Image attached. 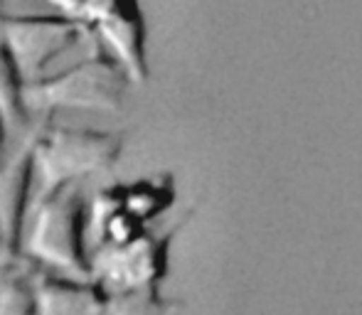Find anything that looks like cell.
<instances>
[{
    "label": "cell",
    "mask_w": 362,
    "mask_h": 315,
    "mask_svg": "<svg viewBox=\"0 0 362 315\" xmlns=\"http://www.w3.org/2000/svg\"><path fill=\"white\" fill-rule=\"evenodd\" d=\"M40 315H104L106 291L96 281H76L40 268Z\"/></svg>",
    "instance_id": "cell-7"
},
{
    "label": "cell",
    "mask_w": 362,
    "mask_h": 315,
    "mask_svg": "<svg viewBox=\"0 0 362 315\" xmlns=\"http://www.w3.org/2000/svg\"><path fill=\"white\" fill-rule=\"evenodd\" d=\"M20 254L0 263V315H40L37 276Z\"/></svg>",
    "instance_id": "cell-8"
},
{
    "label": "cell",
    "mask_w": 362,
    "mask_h": 315,
    "mask_svg": "<svg viewBox=\"0 0 362 315\" xmlns=\"http://www.w3.org/2000/svg\"><path fill=\"white\" fill-rule=\"evenodd\" d=\"M129 84L124 69L109 57L81 59L74 67L25 84L28 111H99L114 114L124 106V86Z\"/></svg>",
    "instance_id": "cell-3"
},
{
    "label": "cell",
    "mask_w": 362,
    "mask_h": 315,
    "mask_svg": "<svg viewBox=\"0 0 362 315\" xmlns=\"http://www.w3.org/2000/svg\"><path fill=\"white\" fill-rule=\"evenodd\" d=\"M104 315H158V301L153 288H129V291L106 293Z\"/></svg>",
    "instance_id": "cell-12"
},
{
    "label": "cell",
    "mask_w": 362,
    "mask_h": 315,
    "mask_svg": "<svg viewBox=\"0 0 362 315\" xmlns=\"http://www.w3.org/2000/svg\"><path fill=\"white\" fill-rule=\"evenodd\" d=\"M5 40L10 44L25 84L45 77V69L74 47L86 32L67 15H5Z\"/></svg>",
    "instance_id": "cell-5"
},
{
    "label": "cell",
    "mask_w": 362,
    "mask_h": 315,
    "mask_svg": "<svg viewBox=\"0 0 362 315\" xmlns=\"http://www.w3.org/2000/svg\"><path fill=\"white\" fill-rule=\"evenodd\" d=\"M45 3L57 10L59 15H67V18H72V20H81L86 0H45Z\"/></svg>",
    "instance_id": "cell-13"
},
{
    "label": "cell",
    "mask_w": 362,
    "mask_h": 315,
    "mask_svg": "<svg viewBox=\"0 0 362 315\" xmlns=\"http://www.w3.org/2000/svg\"><path fill=\"white\" fill-rule=\"evenodd\" d=\"M119 187H121V207L144 222L151 220L153 215H158L165 207L168 195H170L165 190V185L153 180H141L134 182V185H119Z\"/></svg>",
    "instance_id": "cell-10"
},
{
    "label": "cell",
    "mask_w": 362,
    "mask_h": 315,
    "mask_svg": "<svg viewBox=\"0 0 362 315\" xmlns=\"http://www.w3.org/2000/svg\"><path fill=\"white\" fill-rule=\"evenodd\" d=\"M8 258H13V256H10L8 244H5V237H3V230H0V263L8 261Z\"/></svg>",
    "instance_id": "cell-15"
},
{
    "label": "cell",
    "mask_w": 362,
    "mask_h": 315,
    "mask_svg": "<svg viewBox=\"0 0 362 315\" xmlns=\"http://www.w3.org/2000/svg\"><path fill=\"white\" fill-rule=\"evenodd\" d=\"M8 133H10V129H8V124H5L3 114H0V162L8 158V153H5V148H8Z\"/></svg>",
    "instance_id": "cell-14"
},
{
    "label": "cell",
    "mask_w": 362,
    "mask_h": 315,
    "mask_svg": "<svg viewBox=\"0 0 362 315\" xmlns=\"http://www.w3.org/2000/svg\"><path fill=\"white\" fill-rule=\"evenodd\" d=\"M30 143L35 158V202L62 185L111 170L121 155V136L109 131L45 124Z\"/></svg>",
    "instance_id": "cell-2"
},
{
    "label": "cell",
    "mask_w": 362,
    "mask_h": 315,
    "mask_svg": "<svg viewBox=\"0 0 362 315\" xmlns=\"http://www.w3.org/2000/svg\"><path fill=\"white\" fill-rule=\"evenodd\" d=\"M86 227L89 205L81 182L62 185L33 205L20 254L42 271L94 281V263L86 251Z\"/></svg>",
    "instance_id": "cell-1"
},
{
    "label": "cell",
    "mask_w": 362,
    "mask_h": 315,
    "mask_svg": "<svg viewBox=\"0 0 362 315\" xmlns=\"http://www.w3.org/2000/svg\"><path fill=\"white\" fill-rule=\"evenodd\" d=\"M79 23L101 40L129 84H146V23L139 0H86Z\"/></svg>",
    "instance_id": "cell-4"
},
{
    "label": "cell",
    "mask_w": 362,
    "mask_h": 315,
    "mask_svg": "<svg viewBox=\"0 0 362 315\" xmlns=\"http://www.w3.org/2000/svg\"><path fill=\"white\" fill-rule=\"evenodd\" d=\"M144 237V220L131 215L129 210L119 207L104 220V225L96 232L101 246H126V244L136 242Z\"/></svg>",
    "instance_id": "cell-11"
},
{
    "label": "cell",
    "mask_w": 362,
    "mask_h": 315,
    "mask_svg": "<svg viewBox=\"0 0 362 315\" xmlns=\"http://www.w3.org/2000/svg\"><path fill=\"white\" fill-rule=\"evenodd\" d=\"M3 20L5 8L0 0V114L10 131H23L30 124V111L25 106V79L5 40Z\"/></svg>",
    "instance_id": "cell-9"
},
{
    "label": "cell",
    "mask_w": 362,
    "mask_h": 315,
    "mask_svg": "<svg viewBox=\"0 0 362 315\" xmlns=\"http://www.w3.org/2000/svg\"><path fill=\"white\" fill-rule=\"evenodd\" d=\"M35 205V158L33 143L0 162V230L10 256H20Z\"/></svg>",
    "instance_id": "cell-6"
}]
</instances>
